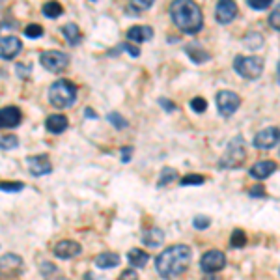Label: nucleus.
I'll use <instances>...</instances> for the list:
<instances>
[{
  "instance_id": "obj_18",
  "label": "nucleus",
  "mask_w": 280,
  "mask_h": 280,
  "mask_svg": "<svg viewBox=\"0 0 280 280\" xmlns=\"http://www.w3.org/2000/svg\"><path fill=\"white\" fill-rule=\"evenodd\" d=\"M68 118L64 114H51L49 118H47L45 122V127L47 131H51V133H54V135H58V133H64V131L68 129Z\"/></svg>"
},
{
  "instance_id": "obj_5",
  "label": "nucleus",
  "mask_w": 280,
  "mask_h": 280,
  "mask_svg": "<svg viewBox=\"0 0 280 280\" xmlns=\"http://www.w3.org/2000/svg\"><path fill=\"white\" fill-rule=\"evenodd\" d=\"M233 69L243 78L256 81L262 75V71H264V60L259 56H235Z\"/></svg>"
},
{
  "instance_id": "obj_35",
  "label": "nucleus",
  "mask_w": 280,
  "mask_h": 280,
  "mask_svg": "<svg viewBox=\"0 0 280 280\" xmlns=\"http://www.w3.org/2000/svg\"><path fill=\"white\" fill-rule=\"evenodd\" d=\"M249 6L252 10H267L271 6V0H249Z\"/></svg>"
},
{
  "instance_id": "obj_16",
  "label": "nucleus",
  "mask_w": 280,
  "mask_h": 280,
  "mask_svg": "<svg viewBox=\"0 0 280 280\" xmlns=\"http://www.w3.org/2000/svg\"><path fill=\"white\" fill-rule=\"evenodd\" d=\"M151 37H153V28H151V26L136 25V26H131L129 30H127V39H129V42L142 43L151 39Z\"/></svg>"
},
{
  "instance_id": "obj_37",
  "label": "nucleus",
  "mask_w": 280,
  "mask_h": 280,
  "mask_svg": "<svg viewBox=\"0 0 280 280\" xmlns=\"http://www.w3.org/2000/svg\"><path fill=\"white\" fill-rule=\"evenodd\" d=\"M151 4L153 2H144V0H135V2H131V6H129V10H148V8H151Z\"/></svg>"
},
{
  "instance_id": "obj_13",
  "label": "nucleus",
  "mask_w": 280,
  "mask_h": 280,
  "mask_svg": "<svg viewBox=\"0 0 280 280\" xmlns=\"http://www.w3.org/2000/svg\"><path fill=\"white\" fill-rule=\"evenodd\" d=\"M23 259L17 254H4L0 258V273L6 276H15L21 273Z\"/></svg>"
},
{
  "instance_id": "obj_25",
  "label": "nucleus",
  "mask_w": 280,
  "mask_h": 280,
  "mask_svg": "<svg viewBox=\"0 0 280 280\" xmlns=\"http://www.w3.org/2000/svg\"><path fill=\"white\" fill-rule=\"evenodd\" d=\"M42 11H43V15L45 17H49V19H54V17H58L60 13L64 11V8L58 2H45L43 4V8H42Z\"/></svg>"
},
{
  "instance_id": "obj_31",
  "label": "nucleus",
  "mask_w": 280,
  "mask_h": 280,
  "mask_svg": "<svg viewBox=\"0 0 280 280\" xmlns=\"http://www.w3.org/2000/svg\"><path fill=\"white\" fill-rule=\"evenodd\" d=\"M192 224H194V228L196 230H206V228H209L211 221H209V217H206V215H198V217H194Z\"/></svg>"
},
{
  "instance_id": "obj_30",
  "label": "nucleus",
  "mask_w": 280,
  "mask_h": 280,
  "mask_svg": "<svg viewBox=\"0 0 280 280\" xmlns=\"http://www.w3.org/2000/svg\"><path fill=\"white\" fill-rule=\"evenodd\" d=\"M25 189V185L19 182H4L0 183V191H6V192H17V191H23Z\"/></svg>"
},
{
  "instance_id": "obj_45",
  "label": "nucleus",
  "mask_w": 280,
  "mask_h": 280,
  "mask_svg": "<svg viewBox=\"0 0 280 280\" xmlns=\"http://www.w3.org/2000/svg\"><path fill=\"white\" fill-rule=\"evenodd\" d=\"M278 153H280V151H278Z\"/></svg>"
},
{
  "instance_id": "obj_2",
  "label": "nucleus",
  "mask_w": 280,
  "mask_h": 280,
  "mask_svg": "<svg viewBox=\"0 0 280 280\" xmlns=\"http://www.w3.org/2000/svg\"><path fill=\"white\" fill-rule=\"evenodd\" d=\"M170 15L174 25L185 34H196L202 30L204 26V17L200 6L189 0H176L170 4Z\"/></svg>"
},
{
  "instance_id": "obj_4",
  "label": "nucleus",
  "mask_w": 280,
  "mask_h": 280,
  "mask_svg": "<svg viewBox=\"0 0 280 280\" xmlns=\"http://www.w3.org/2000/svg\"><path fill=\"white\" fill-rule=\"evenodd\" d=\"M247 157V151H245V142L241 136H235L228 144L224 155L221 157L218 161V168H239L241 163L245 161Z\"/></svg>"
},
{
  "instance_id": "obj_22",
  "label": "nucleus",
  "mask_w": 280,
  "mask_h": 280,
  "mask_svg": "<svg viewBox=\"0 0 280 280\" xmlns=\"http://www.w3.org/2000/svg\"><path fill=\"white\" fill-rule=\"evenodd\" d=\"M119 264V256L114 252H105V254H99L95 258V265L101 267V269H110V267H116Z\"/></svg>"
},
{
  "instance_id": "obj_14",
  "label": "nucleus",
  "mask_w": 280,
  "mask_h": 280,
  "mask_svg": "<svg viewBox=\"0 0 280 280\" xmlns=\"http://www.w3.org/2000/svg\"><path fill=\"white\" fill-rule=\"evenodd\" d=\"M54 254L62 259L75 258V256L81 254V245L77 241H71V239H64V241H58L56 247H54Z\"/></svg>"
},
{
  "instance_id": "obj_11",
  "label": "nucleus",
  "mask_w": 280,
  "mask_h": 280,
  "mask_svg": "<svg viewBox=\"0 0 280 280\" xmlns=\"http://www.w3.org/2000/svg\"><path fill=\"white\" fill-rule=\"evenodd\" d=\"M23 49V43L19 37L15 36H6V37H0V58L4 60H11L15 58Z\"/></svg>"
},
{
  "instance_id": "obj_36",
  "label": "nucleus",
  "mask_w": 280,
  "mask_h": 280,
  "mask_svg": "<svg viewBox=\"0 0 280 280\" xmlns=\"http://www.w3.org/2000/svg\"><path fill=\"white\" fill-rule=\"evenodd\" d=\"M118 51H125V52H129L131 56H140V49L138 47H135V45H129V43H122V45H119V49ZM116 51V52H118Z\"/></svg>"
},
{
  "instance_id": "obj_9",
  "label": "nucleus",
  "mask_w": 280,
  "mask_h": 280,
  "mask_svg": "<svg viewBox=\"0 0 280 280\" xmlns=\"http://www.w3.org/2000/svg\"><path fill=\"white\" fill-rule=\"evenodd\" d=\"M278 140H280L278 127H267V129L259 131L258 135L254 136L252 144H254L256 148H259V150H271L273 146L278 144Z\"/></svg>"
},
{
  "instance_id": "obj_6",
  "label": "nucleus",
  "mask_w": 280,
  "mask_h": 280,
  "mask_svg": "<svg viewBox=\"0 0 280 280\" xmlns=\"http://www.w3.org/2000/svg\"><path fill=\"white\" fill-rule=\"evenodd\" d=\"M39 62L47 71L60 73L69 66V56L62 51H45L39 54Z\"/></svg>"
},
{
  "instance_id": "obj_26",
  "label": "nucleus",
  "mask_w": 280,
  "mask_h": 280,
  "mask_svg": "<svg viewBox=\"0 0 280 280\" xmlns=\"http://www.w3.org/2000/svg\"><path fill=\"white\" fill-rule=\"evenodd\" d=\"M245 245H247V235H245L243 230H235L232 233V247L235 249H243Z\"/></svg>"
},
{
  "instance_id": "obj_23",
  "label": "nucleus",
  "mask_w": 280,
  "mask_h": 280,
  "mask_svg": "<svg viewBox=\"0 0 280 280\" xmlns=\"http://www.w3.org/2000/svg\"><path fill=\"white\" fill-rule=\"evenodd\" d=\"M127 259H129V264L133 265V267H144V265L150 262V256L146 254L144 250L131 249L129 254H127Z\"/></svg>"
},
{
  "instance_id": "obj_27",
  "label": "nucleus",
  "mask_w": 280,
  "mask_h": 280,
  "mask_svg": "<svg viewBox=\"0 0 280 280\" xmlns=\"http://www.w3.org/2000/svg\"><path fill=\"white\" fill-rule=\"evenodd\" d=\"M17 146H19V140H17V136H13V135H6L0 138V150L8 151V150H11V148H17Z\"/></svg>"
},
{
  "instance_id": "obj_7",
  "label": "nucleus",
  "mask_w": 280,
  "mask_h": 280,
  "mask_svg": "<svg viewBox=\"0 0 280 280\" xmlns=\"http://www.w3.org/2000/svg\"><path fill=\"white\" fill-rule=\"evenodd\" d=\"M239 103H241L239 95L230 92V90H223V92L217 93V107L223 116H232L239 109Z\"/></svg>"
},
{
  "instance_id": "obj_12",
  "label": "nucleus",
  "mask_w": 280,
  "mask_h": 280,
  "mask_svg": "<svg viewBox=\"0 0 280 280\" xmlns=\"http://www.w3.org/2000/svg\"><path fill=\"white\" fill-rule=\"evenodd\" d=\"M26 165H28V170H30L34 176H45V174L52 172V165L51 161L47 159V155L26 157Z\"/></svg>"
},
{
  "instance_id": "obj_38",
  "label": "nucleus",
  "mask_w": 280,
  "mask_h": 280,
  "mask_svg": "<svg viewBox=\"0 0 280 280\" xmlns=\"http://www.w3.org/2000/svg\"><path fill=\"white\" fill-rule=\"evenodd\" d=\"M249 194L252 198H264V196H267V194H265V189L262 185H254V187H250V191H249Z\"/></svg>"
},
{
  "instance_id": "obj_20",
  "label": "nucleus",
  "mask_w": 280,
  "mask_h": 280,
  "mask_svg": "<svg viewBox=\"0 0 280 280\" xmlns=\"http://www.w3.org/2000/svg\"><path fill=\"white\" fill-rule=\"evenodd\" d=\"M185 52L191 56V60L194 64H204L209 60V54L206 51H204L202 47L198 45V43H192V45H187L185 47Z\"/></svg>"
},
{
  "instance_id": "obj_42",
  "label": "nucleus",
  "mask_w": 280,
  "mask_h": 280,
  "mask_svg": "<svg viewBox=\"0 0 280 280\" xmlns=\"http://www.w3.org/2000/svg\"><path fill=\"white\" fill-rule=\"evenodd\" d=\"M133 155V148H122V161L127 163Z\"/></svg>"
},
{
  "instance_id": "obj_29",
  "label": "nucleus",
  "mask_w": 280,
  "mask_h": 280,
  "mask_svg": "<svg viewBox=\"0 0 280 280\" xmlns=\"http://www.w3.org/2000/svg\"><path fill=\"white\" fill-rule=\"evenodd\" d=\"M204 182H206V177L200 176V174H189L182 179V185H202Z\"/></svg>"
},
{
  "instance_id": "obj_17",
  "label": "nucleus",
  "mask_w": 280,
  "mask_h": 280,
  "mask_svg": "<svg viewBox=\"0 0 280 280\" xmlns=\"http://www.w3.org/2000/svg\"><path fill=\"white\" fill-rule=\"evenodd\" d=\"M275 170H276L275 161H258L250 168V176L256 177V179H265V177H269Z\"/></svg>"
},
{
  "instance_id": "obj_1",
  "label": "nucleus",
  "mask_w": 280,
  "mask_h": 280,
  "mask_svg": "<svg viewBox=\"0 0 280 280\" xmlns=\"http://www.w3.org/2000/svg\"><path fill=\"white\" fill-rule=\"evenodd\" d=\"M192 252L191 247L187 245H174V247H168L157 256L155 259V267L159 276H163L165 280H174L177 276H182L189 265H191Z\"/></svg>"
},
{
  "instance_id": "obj_3",
  "label": "nucleus",
  "mask_w": 280,
  "mask_h": 280,
  "mask_svg": "<svg viewBox=\"0 0 280 280\" xmlns=\"http://www.w3.org/2000/svg\"><path fill=\"white\" fill-rule=\"evenodd\" d=\"M49 101L56 109H69L77 101V86L66 78H58L49 88Z\"/></svg>"
},
{
  "instance_id": "obj_40",
  "label": "nucleus",
  "mask_w": 280,
  "mask_h": 280,
  "mask_svg": "<svg viewBox=\"0 0 280 280\" xmlns=\"http://www.w3.org/2000/svg\"><path fill=\"white\" fill-rule=\"evenodd\" d=\"M118 280H138V275H136V271L133 269H125L122 271V275H119Z\"/></svg>"
},
{
  "instance_id": "obj_15",
  "label": "nucleus",
  "mask_w": 280,
  "mask_h": 280,
  "mask_svg": "<svg viewBox=\"0 0 280 280\" xmlns=\"http://www.w3.org/2000/svg\"><path fill=\"white\" fill-rule=\"evenodd\" d=\"M215 13H217V21L218 23H223V25H228V23L233 21V19H235V15H237V6H235V2L223 0V2H218V4H217V10H215Z\"/></svg>"
},
{
  "instance_id": "obj_28",
  "label": "nucleus",
  "mask_w": 280,
  "mask_h": 280,
  "mask_svg": "<svg viewBox=\"0 0 280 280\" xmlns=\"http://www.w3.org/2000/svg\"><path fill=\"white\" fill-rule=\"evenodd\" d=\"M26 37H32V39H36V37H42L43 36V26L42 25H28L26 26V30H25Z\"/></svg>"
},
{
  "instance_id": "obj_10",
  "label": "nucleus",
  "mask_w": 280,
  "mask_h": 280,
  "mask_svg": "<svg viewBox=\"0 0 280 280\" xmlns=\"http://www.w3.org/2000/svg\"><path fill=\"white\" fill-rule=\"evenodd\" d=\"M23 114L21 109L15 107V105H10V107H4L0 109V129H11V127H17L21 124Z\"/></svg>"
},
{
  "instance_id": "obj_43",
  "label": "nucleus",
  "mask_w": 280,
  "mask_h": 280,
  "mask_svg": "<svg viewBox=\"0 0 280 280\" xmlns=\"http://www.w3.org/2000/svg\"><path fill=\"white\" fill-rule=\"evenodd\" d=\"M84 114L88 116V118H95V112H93L92 109H86V110H84Z\"/></svg>"
},
{
  "instance_id": "obj_19",
  "label": "nucleus",
  "mask_w": 280,
  "mask_h": 280,
  "mask_svg": "<svg viewBox=\"0 0 280 280\" xmlns=\"http://www.w3.org/2000/svg\"><path fill=\"white\" fill-rule=\"evenodd\" d=\"M60 32H62V36L66 37V42H68L69 45H78L81 39H83V34H81V30H78V26L75 25V23L64 25L62 28H60Z\"/></svg>"
},
{
  "instance_id": "obj_34",
  "label": "nucleus",
  "mask_w": 280,
  "mask_h": 280,
  "mask_svg": "<svg viewBox=\"0 0 280 280\" xmlns=\"http://www.w3.org/2000/svg\"><path fill=\"white\" fill-rule=\"evenodd\" d=\"M269 25L273 28H276V30H280V4L276 6L275 10H273V13L269 15Z\"/></svg>"
},
{
  "instance_id": "obj_33",
  "label": "nucleus",
  "mask_w": 280,
  "mask_h": 280,
  "mask_svg": "<svg viewBox=\"0 0 280 280\" xmlns=\"http://www.w3.org/2000/svg\"><path fill=\"white\" fill-rule=\"evenodd\" d=\"M109 122L114 127H118V129H124V127H127V122H125V118H122L119 114H114V112H110L109 114Z\"/></svg>"
},
{
  "instance_id": "obj_39",
  "label": "nucleus",
  "mask_w": 280,
  "mask_h": 280,
  "mask_svg": "<svg viewBox=\"0 0 280 280\" xmlns=\"http://www.w3.org/2000/svg\"><path fill=\"white\" fill-rule=\"evenodd\" d=\"M30 64H17V75H19V77L21 78H26L28 77V75H30Z\"/></svg>"
},
{
  "instance_id": "obj_32",
  "label": "nucleus",
  "mask_w": 280,
  "mask_h": 280,
  "mask_svg": "<svg viewBox=\"0 0 280 280\" xmlns=\"http://www.w3.org/2000/svg\"><path fill=\"white\" fill-rule=\"evenodd\" d=\"M191 107L194 112H204V110L208 109V101H206L204 97H194L191 101Z\"/></svg>"
},
{
  "instance_id": "obj_41",
  "label": "nucleus",
  "mask_w": 280,
  "mask_h": 280,
  "mask_svg": "<svg viewBox=\"0 0 280 280\" xmlns=\"http://www.w3.org/2000/svg\"><path fill=\"white\" fill-rule=\"evenodd\" d=\"M159 105H161V107H165V110L166 112H172V110H176V105L172 103V101H168V99H159Z\"/></svg>"
},
{
  "instance_id": "obj_21",
  "label": "nucleus",
  "mask_w": 280,
  "mask_h": 280,
  "mask_svg": "<svg viewBox=\"0 0 280 280\" xmlns=\"http://www.w3.org/2000/svg\"><path fill=\"white\" fill-rule=\"evenodd\" d=\"M165 239V233L161 228H150L144 232V237H142V243L148 245V247H159Z\"/></svg>"
},
{
  "instance_id": "obj_24",
  "label": "nucleus",
  "mask_w": 280,
  "mask_h": 280,
  "mask_svg": "<svg viewBox=\"0 0 280 280\" xmlns=\"http://www.w3.org/2000/svg\"><path fill=\"white\" fill-rule=\"evenodd\" d=\"M177 170H174L172 166H165L161 170V176H159V182H157V185L159 187H165V185H168V183H172V182H176L177 179Z\"/></svg>"
},
{
  "instance_id": "obj_8",
  "label": "nucleus",
  "mask_w": 280,
  "mask_h": 280,
  "mask_svg": "<svg viewBox=\"0 0 280 280\" xmlns=\"http://www.w3.org/2000/svg\"><path fill=\"white\" fill-rule=\"evenodd\" d=\"M200 265H202L204 273L213 275V273H218L221 269H224L226 256H224V252H221V250H209V252H206V254L202 256Z\"/></svg>"
},
{
  "instance_id": "obj_44",
  "label": "nucleus",
  "mask_w": 280,
  "mask_h": 280,
  "mask_svg": "<svg viewBox=\"0 0 280 280\" xmlns=\"http://www.w3.org/2000/svg\"><path fill=\"white\" fill-rule=\"evenodd\" d=\"M276 69H278V83H280V62H278V68Z\"/></svg>"
}]
</instances>
